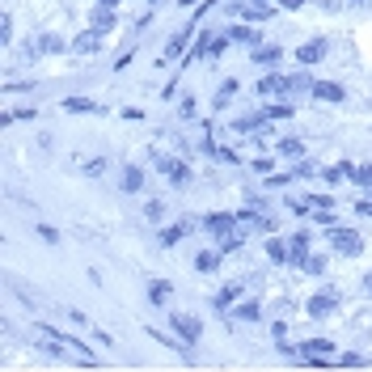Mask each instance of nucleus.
I'll use <instances>...</instances> for the list:
<instances>
[{"instance_id": "obj_31", "label": "nucleus", "mask_w": 372, "mask_h": 372, "mask_svg": "<svg viewBox=\"0 0 372 372\" xmlns=\"http://www.w3.org/2000/svg\"><path fill=\"white\" fill-rule=\"evenodd\" d=\"M262 119H292V106H267V111H262Z\"/></svg>"}, {"instance_id": "obj_39", "label": "nucleus", "mask_w": 372, "mask_h": 372, "mask_svg": "<svg viewBox=\"0 0 372 372\" xmlns=\"http://www.w3.org/2000/svg\"><path fill=\"white\" fill-rule=\"evenodd\" d=\"M288 182H296V174H271V178H267L271 191H280V186H288Z\"/></svg>"}, {"instance_id": "obj_16", "label": "nucleus", "mask_w": 372, "mask_h": 372, "mask_svg": "<svg viewBox=\"0 0 372 372\" xmlns=\"http://www.w3.org/2000/svg\"><path fill=\"white\" fill-rule=\"evenodd\" d=\"M262 97H275V93H288V76H280V72H267V76H262L258 85H254Z\"/></svg>"}, {"instance_id": "obj_20", "label": "nucleus", "mask_w": 372, "mask_h": 372, "mask_svg": "<svg viewBox=\"0 0 372 372\" xmlns=\"http://www.w3.org/2000/svg\"><path fill=\"white\" fill-rule=\"evenodd\" d=\"M123 191H127V195H140V191H144V170L127 165V170H123Z\"/></svg>"}, {"instance_id": "obj_42", "label": "nucleus", "mask_w": 372, "mask_h": 372, "mask_svg": "<svg viewBox=\"0 0 372 372\" xmlns=\"http://www.w3.org/2000/svg\"><path fill=\"white\" fill-rule=\"evenodd\" d=\"M309 203H313V207H330V211H334V195H309Z\"/></svg>"}, {"instance_id": "obj_14", "label": "nucleus", "mask_w": 372, "mask_h": 372, "mask_svg": "<svg viewBox=\"0 0 372 372\" xmlns=\"http://www.w3.org/2000/svg\"><path fill=\"white\" fill-rule=\"evenodd\" d=\"M170 296H174V284L170 280H148V305L152 309H165Z\"/></svg>"}, {"instance_id": "obj_33", "label": "nucleus", "mask_w": 372, "mask_h": 372, "mask_svg": "<svg viewBox=\"0 0 372 372\" xmlns=\"http://www.w3.org/2000/svg\"><path fill=\"white\" fill-rule=\"evenodd\" d=\"M288 326H292L288 317H275V322H271V339H275V343H280V339H288Z\"/></svg>"}, {"instance_id": "obj_22", "label": "nucleus", "mask_w": 372, "mask_h": 372, "mask_svg": "<svg viewBox=\"0 0 372 372\" xmlns=\"http://www.w3.org/2000/svg\"><path fill=\"white\" fill-rule=\"evenodd\" d=\"M195 26V22H191ZM191 26L186 30H178L174 38H170V47H165V60H174V56H182V51H186V42H191Z\"/></svg>"}, {"instance_id": "obj_8", "label": "nucleus", "mask_w": 372, "mask_h": 372, "mask_svg": "<svg viewBox=\"0 0 372 372\" xmlns=\"http://www.w3.org/2000/svg\"><path fill=\"white\" fill-rule=\"evenodd\" d=\"M203 229L216 233V237L233 233V229H237V211H211V216H203Z\"/></svg>"}, {"instance_id": "obj_11", "label": "nucleus", "mask_w": 372, "mask_h": 372, "mask_svg": "<svg viewBox=\"0 0 372 372\" xmlns=\"http://www.w3.org/2000/svg\"><path fill=\"white\" fill-rule=\"evenodd\" d=\"M305 355H339V347L330 339H305V343H296V359H305Z\"/></svg>"}, {"instance_id": "obj_27", "label": "nucleus", "mask_w": 372, "mask_h": 372, "mask_svg": "<svg viewBox=\"0 0 372 372\" xmlns=\"http://www.w3.org/2000/svg\"><path fill=\"white\" fill-rule=\"evenodd\" d=\"M237 89H241V85H237V76H233V81H225V85H220V93H216V111H225V106H229V102H233V97H237Z\"/></svg>"}, {"instance_id": "obj_13", "label": "nucleus", "mask_w": 372, "mask_h": 372, "mask_svg": "<svg viewBox=\"0 0 372 372\" xmlns=\"http://www.w3.org/2000/svg\"><path fill=\"white\" fill-rule=\"evenodd\" d=\"M280 56H284V47H275V42H258L250 60H254L258 68H275V64H280Z\"/></svg>"}, {"instance_id": "obj_30", "label": "nucleus", "mask_w": 372, "mask_h": 372, "mask_svg": "<svg viewBox=\"0 0 372 372\" xmlns=\"http://www.w3.org/2000/svg\"><path fill=\"white\" fill-rule=\"evenodd\" d=\"M271 17H275V9H271V5H262V9H245V22H254V26L271 22Z\"/></svg>"}, {"instance_id": "obj_36", "label": "nucleus", "mask_w": 372, "mask_h": 372, "mask_svg": "<svg viewBox=\"0 0 372 372\" xmlns=\"http://www.w3.org/2000/svg\"><path fill=\"white\" fill-rule=\"evenodd\" d=\"M355 186H372V165H355Z\"/></svg>"}, {"instance_id": "obj_37", "label": "nucleus", "mask_w": 372, "mask_h": 372, "mask_svg": "<svg viewBox=\"0 0 372 372\" xmlns=\"http://www.w3.org/2000/svg\"><path fill=\"white\" fill-rule=\"evenodd\" d=\"M144 216H148V220H161V216H165V203H161V199H152V203L144 207Z\"/></svg>"}, {"instance_id": "obj_41", "label": "nucleus", "mask_w": 372, "mask_h": 372, "mask_svg": "<svg viewBox=\"0 0 372 372\" xmlns=\"http://www.w3.org/2000/svg\"><path fill=\"white\" fill-rule=\"evenodd\" d=\"M34 119H38L34 106H26V111H13V123H34Z\"/></svg>"}, {"instance_id": "obj_2", "label": "nucleus", "mask_w": 372, "mask_h": 372, "mask_svg": "<svg viewBox=\"0 0 372 372\" xmlns=\"http://www.w3.org/2000/svg\"><path fill=\"white\" fill-rule=\"evenodd\" d=\"M326 237H330V250H334L339 258H359V250H364V237H359L355 229H347V225L326 229Z\"/></svg>"}, {"instance_id": "obj_47", "label": "nucleus", "mask_w": 372, "mask_h": 372, "mask_svg": "<svg viewBox=\"0 0 372 372\" xmlns=\"http://www.w3.org/2000/svg\"><path fill=\"white\" fill-rule=\"evenodd\" d=\"M89 334H93V339H97L102 347H111V334H106V330H97V326H89Z\"/></svg>"}, {"instance_id": "obj_46", "label": "nucleus", "mask_w": 372, "mask_h": 372, "mask_svg": "<svg viewBox=\"0 0 372 372\" xmlns=\"http://www.w3.org/2000/svg\"><path fill=\"white\" fill-rule=\"evenodd\" d=\"M123 119H127V123H144V111H140V106H127Z\"/></svg>"}, {"instance_id": "obj_12", "label": "nucleus", "mask_w": 372, "mask_h": 372, "mask_svg": "<svg viewBox=\"0 0 372 372\" xmlns=\"http://www.w3.org/2000/svg\"><path fill=\"white\" fill-rule=\"evenodd\" d=\"M309 241H313V237H309V229H300V233H292V237H288V250H292V267H296V271H300V262L313 254V250H309Z\"/></svg>"}, {"instance_id": "obj_53", "label": "nucleus", "mask_w": 372, "mask_h": 372, "mask_svg": "<svg viewBox=\"0 0 372 372\" xmlns=\"http://www.w3.org/2000/svg\"><path fill=\"white\" fill-rule=\"evenodd\" d=\"M355 5H364V0H355Z\"/></svg>"}, {"instance_id": "obj_49", "label": "nucleus", "mask_w": 372, "mask_h": 372, "mask_svg": "<svg viewBox=\"0 0 372 372\" xmlns=\"http://www.w3.org/2000/svg\"><path fill=\"white\" fill-rule=\"evenodd\" d=\"M305 5V0H284V9H300Z\"/></svg>"}, {"instance_id": "obj_21", "label": "nucleus", "mask_w": 372, "mask_h": 372, "mask_svg": "<svg viewBox=\"0 0 372 372\" xmlns=\"http://www.w3.org/2000/svg\"><path fill=\"white\" fill-rule=\"evenodd\" d=\"M372 359L364 355V351H343V355H334V368H368Z\"/></svg>"}, {"instance_id": "obj_48", "label": "nucleus", "mask_w": 372, "mask_h": 372, "mask_svg": "<svg viewBox=\"0 0 372 372\" xmlns=\"http://www.w3.org/2000/svg\"><path fill=\"white\" fill-rule=\"evenodd\" d=\"M359 288H364V296L372 300V271H364V280H359Z\"/></svg>"}, {"instance_id": "obj_25", "label": "nucleus", "mask_w": 372, "mask_h": 372, "mask_svg": "<svg viewBox=\"0 0 372 372\" xmlns=\"http://www.w3.org/2000/svg\"><path fill=\"white\" fill-rule=\"evenodd\" d=\"M313 85H317V81H313L305 68H300L296 76H288V93H313Z\"/></svg>"}, {"instance_id": "obj_7", "label": "nucleus", "mask_w": 372, "mask_h": 372, "mask_svg": "<svg viewBox=\"0 0 372 372\" xmlns=\"http://www.w3.org/2000/svg\"><path fill=\"white\" fill-rule=\"evenodd\" d=\"M262 254H267L271 267H292V250H288V241H284V237H267Z\"/></svg>"}, {"instance_id": "obj_51", "label": "nucleus", "mask_w": 372, "mask_h": 372, "mask_svg": "<svg viewBox=\"0 0 372 372\" xmlns=\"http://www.w3.org/2000/svg\"><path fill=\"white\" fill-rule=\"evenodd\" d=\"M364 191H368V195H372V186H364Z\"/></svg>"}, {"instance_id": "obj_15", "label": "nucleus", "mask_w": 372, "mask_h": 372, "mask_svg": "<svg viewBox=\"0 0 372 372\" xmlns=\"http://www.w3.org/2000/svg\"><path fill=\"white\" fill-rule=\"evenodd\" d=\"M313 97H317V102H347V89H343L339 81H317V85H313Z\"/></svg>"}, {"instance_id": "obj_45", "label": "nucleus", "mask_w": 372, "mask_h": 372, "mask_svg": "<svg viewBox=\"0 0 372 372\" xmlns=\"http://www.w3.org/2000/svg\"><path fill=\"white\" fill-rule=\"evenodd\" d=\"M64 317H68V322H76V326H85V330H89V322H85V313H81V309H64Z\"/></svg>"}, {"instance_id": "obj_19", "label": "nucleus", "mask_w": 372, "mask_h": 372, "mask_svg": "<svg viewBox=\"0 0 372 372\" xmlns=\"http://www.w3.org/2000/svg\"><path fill=\"white\" fill-rule=\"evenodd\" d=\"M300 271H305L309 280H322V275H326V254H309V258L300 262Z\"/></svg>"}, {"instance_id": "obj_4", "label": "nucleus", "mask_w": 372, "mask_h": 372, "mask_svg": "<svg viewBox=\"0 0 372 372\" xmlns=\"http://www.w3.org/2000/svg\"><path fill=\"white\" fill-rule=\"evenodd\" d=\"M170 326H174V334L182 339V343H199L203 339V322H199V317H191V313H170Z\"/></svg>"}, {"instance_id": "obj_44", "label": "nucleus", "mask_w": 372, "mask_h": 372, "mask_svg": "<svg viewBox=\"0 0 372 372\" xmlns=\"http://www.w3.org/2000/svg\"><path fill=\"white\" fill-rule=\"evenodd\" d=\"M195 111H199V106H195V97H186V102L178 106V115H182V119H195Z\"/></svg>"}, {"instance_id": "obj_18", "label": "nucleus", "mask_w": 372, "mask_h": 372, "mask_svg": "<svg viewBox=\"0 0 372 372\" xmlns=\"http://www.w3.org/2000/svg\"><path fill=\"white\" fill-rule=\"evenodd\" d=\"M89 26H93V30H102V34H111V30H115V9L97 5V9L89 13Z\"/></svg>"}, {"instance_id": "obj_1", "label": "nucleus", "mask_w": 372, "mask_h": 372, "mask_svg": "<svg viewBox=\"0 0 372 372\" xmlns=\"http://www.w3.org/2000/svg\"><path fill=\"white\" fill-rule=\"evenodd\" d=\"M343 309V292L334 288V284H326V288H317L309 300H305V313L313 317V322H326V317H334Z\"/></svg>"}, {"instance_id": "obj_52", "label": "nucleus", "mask_w": 372, "mask_h": 372, "mask_svg": "<svg viewBox=\"0 0 372 372\" xmlns=\"http://www.w3.org/2000/svg\"><path fill=\"white\" fill-rule=\"evenodd\" d=\"M258 5H267V0H258Z\"/></svg>"}, {"instance_id": "obj_9", "label": "nucleus", "mask_w": 372, "mask_h": 372, "mask_svg": "<svg viewBox=\"0 0 372 372\" xmlns=\"http://www.w3.org/2000/svg\"><path fill=\"white\" fill-rule=\"evenodd\" d=\"M220 262H225L220 245H216V250H199V254H195V271H199V275H216Z\"/></svg>"}, {"instance_id": "obj_29", "label": "nucleus", "mask_w": 372, "mask_h": 372, "mask_svg": "<svg viewBox=\"0 0 372 372\" xmlns=\"http://www.w3.org/2000/svg\"><path fill=\"white\" fill-rule=\"evenodd\" d=\"M280 156H305V140H280Z\"/></svg>"}, {"instance_id": "obj_26", "label": "nucleus", "mask_w": 372, "mask_h": 372, "mask_svg": "<svg viewBox=\"0 0 372 372\" xmlns=\"http://www.w3.org/2000/svg\"><path fill=\"white\" fill-rule=\"evenodd\" d=\"M229 38H233V42H245V47H258V30H254V26H233Z\"/></svg>"}, {"instance_id": "obj_24", "label": "nucleus", "mask_w": 372, "mask_h": 372, "mask_svg": "<svg viewBox=\"0 0 372 372\" xmlns=\"http://www.w3.org/2000/svg\"><path fill=\"white\" fill-rule=\"evenodd\" d=\"M106 170H111V161H106V156H89V161H81V174H85V178H102Z\"/></svg>"}, {"instance_id": "obj_50", "label": "nucleus", "mask_w": 372, "mask_h": 372, "mask_svg": "<svg viewBox=\"0 0 372 372\" xmlns=\"http://www.w3.org/2000/svg\"><path fill=\"white\" fill-rule=\"evenodd\" d=\"M97 5H106V9H115V5H119V0H97Z\"/></svg>"}, {"instance_id": "obj_38", "label": "nucleus", "mask_w": 372, "mask_h": 372, "mask_svg": "<svg viewBox=\"0 0 372 372\" xmlns=\"http://www.w3.org/2000/svg\"><path fill=\"white\" fill-rule=\"evenodd\" d=\"M34 233H38V237L47 241V245H56V241H60V233H56V229H51V225H34Z\"/></svg>"}, {"instance_id": "obj_40", "label": "nucleus", "mask_w": 372, "mask_h": 372, "mask_svg": "<svg viewBox=\"0 0 372 372\" xmlns=\"http://www.w3.org/2000/svg\"><path fill=\"white\" fill-rule=\"evenodd\" d=\"M355 211L364 220H372V195H364V199H355Z\"/></svg>"}, {"instance_id": "obj_23", "label": "nucleus", "mask_w": 372, "mask_h": 372, "mask_svg": "<svg viewBox=\"0 0 372 372\" xmlns=\"http://www.w3.org/2000/svg\"><path fill=\"white\" fill-rule=\"evenodd\" d=\"M38 47L47 51V56H64V51H68L72 42H64L60 34H42V38H38Z\"/></svg>"}, {"instance_id": "obj_43", "label": "nucleus", "mask_w": 372, "mask_h": 372, "mask_svg": "<svg viewBox=\"0 0 372 372\" xmlns=\"http://www.w3.org/2000/svg\"><path fill=\"white\" fill-rule=\"evenodd\" d=\"M254 170H258V174H271V170H275V156H258Z\"/></svg>"}, {"instance_id": "obj_17", "label": "nucleus", "mask_w": 372, "mask_h": 372, "mask_svg": "<svg viewBox=\"0 0 372 372\" xmlns=\"http://www.w3.org/2000/svg\"><path fill=\"white\" fill-rule=\"evenodd\" d=\"M64 111L68 115H102L106 106L102 102H89V97H64Z\"/></svg>"}, {"instance_id": "obj_3", "label": "nucleus", "mask_w": 372, "mask_h": 372, "mask_svg": "<svg viewBox=\"0 0 372 372\" xmlns=\"http://www.w3.org/2000/svg\"><path fill=\"white\" fill-rule=\"evenodd\" d=\"M245 288H250L245 280H233V284H220V288H216V296H211V309H216V313H229V309H233L237 300H245Z\"/></svg>"}, {"instance_id": "obj_34", "label": "nucleus", "mask_w": 372, "mask_h": 372, "mask_svg": "<svg viewBox=\"0 0 372 372\" xmlns=\"http://www.w3.org/2000/svg\"><path fill=\"white\" fill-rule=\"evenodd\" d=\"M292 174H296V178H313V174H322V170H317V161H296Z\"/></svg>"}, {"instance_id": "obj_32", "label": "nucleus", "mask_w": 372, "mask_h": 372, "mask_svg": "<svg viewBox=\"0 0 372 372\" xmlns=\"http://www.w3.org/2000/svg\"><path fill=\"white\" fill-rule=\"evenodd\" d=\"M211 156H216V161H225V165H237V161H241V152H237V148H216Z\"/></svg>"}, {"instance_id": "obj_35", "label": "nucleus", "mask_w": 372, "mask_h": 372, "mask_svg": "<svg viewBox=\"0 0 372 372\" xmlns=\"http://www.w3.org/2000/svg\"><path fill=\"white\" fill-rule=\"evenodd\" d=\"M292 309H296V300H292V296H280V300L271 305V313H275V317H284V313H292Z\"/></svg>"}, {"instance_id": "obj_6", "label": "nucleus", "mask_w": 372, "mask_h": 372, "mask_svg": "<svg viewBox=\"0 0 372 372\" xmlns=\"http://www.w3.org/2000/svg\"><path fill=\"white\" fill-rule=\"evenodd\" d=\"M326 51H330V42H326V38H309V42H300V47H296V64H300V68H309V64H317V60H326Z\"/></svg>"}, {"instance_id": "obj_5", "label": "nucleus", "mask_w": 372, "mask_h": 372, "mask_svg": "<svg viewBox=\"0 0 372 372\" xmlns=\"http://www.w3.org/2000/svg\"><path fill=\"white\" fill-rule=\"evenodd\" d=\"M152 161H156V170H161V174L170 178V182H178V186H182V182H191V170H186V165L178 161V156H170V152H156Z\"/></svg>"}, {"instance_id": "obj_28", "label": "nucleus", "mask_w": 372, "mask_h": 372, "mask_svg": "<svg viewBox=\"0 0 372 372\" xmlns=\"http://www.w3.org/2000/svg\"><path fill=\"white\" fill-rule=\"evenodd\" d=\"M241 245H245V237H241V233H237V229H233V233H225V237H220V254H237V250H241Z\"/></svg>"}, {"instance_id": "obj_10", "label": "nucleus", "mask_w": 372, "mask_h": 372, "mask_svg": "<svg viewBox=\"0 0 372 372\" xmlns=\"http://www.w3.org/2000/svg\"><path fill=\"white\" fill-rule=\"evenodd\" d=\"M102 38H106V34L89 26L85 34H76V38H72V51H76V56H93V51H102Z\"/></svg>"}]
</instances>
